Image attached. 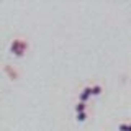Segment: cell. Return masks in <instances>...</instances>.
I'll return each instance as SVG.
<instances>
[{"label": "cell", "mask_w": 131, "mask_h": 131, "mask_svg": "<svg viewBox=\"0 0 131 131\" xmlns=\"http://www.w3.org/2000/svg\"><path fill=\"white\" fill-rule=\"evenodd\" d=\"M74 112L75 113H82V112H89V103H84V102H79L74 105Z\"/></svg>", "instance_id": "5"}, {"label": "cell", "mask_w": 131, "mask_h": 131, "mask_svg": "<svg viewBox=\"0 0 131 131\" xmlns=\"http://www.w3.org/2000/svg\"><path fill=\"white\" fill-rule=\"evenodd\" d=\"M92 93H93V98H98L102 97V93H103V85L95 82V84H92Z\"/></svg>", "instance_id": "3"}, {"label": "cell", "mask_w": 131, "mask_h": 131, "mask_svg": "<svg viewBox=\"0 0 131 131\" xmlns=\"http://www.w3.org/2000/svg\"><path fill=\"white\" fill-rule=\"evenodd\" d=\"M3 71H5V72L8 74V77H10L12 80H16V79H18V72H16V69H13V71H12V69H10V66H8V64H5Z\"/></svg>", "instance_id": "6"}, {"label": "cell", "mask_w": 131, "mask_h": 131, "mask_svg": "<svg viewBox=\"0 0 131 131\" xmlns=\"http://www.w3.org/2000/svg\"><path fill=\"white\" fill-rule=\"evenodd\" d=\"M28 49H30V43L26 38H21V36H15L8 44V52L16 59H21L26 56Z\"/></svg>", "instance_id": "1"}, {"label": "cell", "mask_w": 131, "mask_h": 131, "mask_svg": "<svg viewBox=\"0 0 131 131\" xmlns=\"http://www.w3.org/2000/svg\"><path fill=\"white\" fill-rule=\"evenodd\" d=\"M93 98V93H92V85H85L84 89L79 92V102H84V103H89L90 100Z\"/></svg>", "instance_id": "2"}, {"label": "cell", "mask_w": 131, "mask_h": 131, "mask_svg": "<svg viewBox=\"0 0 131 131\" xmlns=\"http://www.w3.org/2000/svg\"><path fill=\"white\" fill-rule=\"evenodd\" d=\"M128 131H131V121H129V126H128Z\"/></svg>", "instance_id": "8"}, {"label": "cell", "mask_w": 131, "mask_h": 131, "mask_svg": "<svg viewBox=\"0 0 131 131\" xmlns=\"http://www.w3.org/2000/svg\"><path fill=\"white\" fill-rule=\"evenodd\" d=\"M90 118V112H82V113H75V123H79V125H82V123H85Z\"/></svg>", "instance_id": "4"}, {"label": "cell", "mask_w": 131, "mask_h": 131, "mask_svg": "<svg viewBox=\"0 0 131 131\" xmlns=\"http://www.w3.org/2000/svg\"><path fill=\"white\" fill-rule=\"evenodd\" d=\"M128 126H129V121H121V123H118L116 129L118 131H128Z\"/></svg>", "instance_id": "7"}]
</instances>
